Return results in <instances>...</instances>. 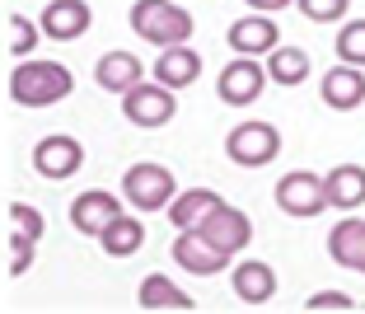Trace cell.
<instances>
[{
  "instance_id": "obj_1",
  "label": "cell",
  "mask_w": 365,
  "mask_h": 314,
  "mask_svg": "<svg viewBox=\"0 0 365 314\" xmlns=\"http://www.w3.org/2000/svg\"><path fill=\"white\" fill-rule=\"evenodd\" d=\"M71 89H76V76L61 61H38L33 56V61H19L10 71V98L19 108H52Z\"/></svg>"
},
{
  "instance_id": "obj_2",
  "label": "cell",
  "mask_w": 365,
  "mask_h": 314,
  "mask_svg": "<svg viewBox=\"0 0 365 314\" xmlns=\"http://www.w3.org/2000/svg\"><path fill=\"white\" fill-rule=\"evenodd\" d=\"M131 29L150 47H178V43L192 38L197 24L178 0H136V5H131Z\"/></svg>"
},
{
  "instance_id": "obj_3",
  "label": "cell",
  "mask_w": 365,
  "mask_h": 314,
  "mask_svg": "<svg viewBox=\"0 0 365 314\" xmlns=\"http://www.w3.org/2000/svg\"><path fill=\"white\" fill-rule=\"evenodd\" d=\"M122 197H127L136 211H169V202L178 197V178H173L169 164L136 160L122 173Z\"/></svg>"
},
{
  "instance_id": "obj_4",
  "label": "cell",
  "mask_w": 365,
  "mask_h": 314,
  "mask_svg": "<svg viewBox=\"0 0 365 314\" xmlns=\"http://www.w3.org/2000/svg\"><path fill=\"white\" fill-rule=\"evenodd\" d=\"M225 155L239 169H262V164H272L281 155V131L262 118H248V122H239V127H230Z\"/></svg>"
},
{
  "instance_id": "obj_5",
  "label": "cell",
  "mask_w": 365,
  "mask_h": 314,
  "mask_svg": "<svg viewBox=\"0 0 365 314\" xmlns=\"http://www.w3.org/2000/svg\"><path fill=\"white\" fill-rule=\"evenodd\" d=\"M173 94H178V89L160 85V80H140L136 89L122 94V118H127L131 127L155 131V127H164V122L178 118V98H173Z\"/></svg>"
},
{
  "instance_id": "obj_6",
  "label": "cell",
  "mask_w": 365,
  "mask_h": 314,
  "mask_svg": "<svg viewBox=\"0 0 365 314\" xmlns=\"http://www.w3.org/2000/svg\"><path fill=\"white\" fill-rule=\"evenodd\" d=\"M277 206L295 221H309L328 211V193H323V178L314 169H290L277 178Z\"/></svg>"
},
{
  "instance_id": "obj_7",
  "label": "cell",
  "mask_w": 365,
  "mask_h": 314,
  "mask_svg": "<svg viewBox=\"0 0 365 314\" xmlns=\"http://www.w3.org/2000/svg\"><path fill=\"white\" fill-rule=\"evenodd\" d=\"M267 61L258 56H235L230 66H220V80H215V94L230 108H244V103H258L262 89H267Z\"/></svg>"
},
{
  "instance_id": "obj_8",
  "label": "cell",
  "mask_w": 365,
  "mask_h": 314,
  "mask_svg": "<svg viewBox=\"0 0 365 314\" xmlns=\"http://www.w3.org/2000/svg\"><path fill=\"white\" fill-rule=\"evenodd\" d=\"M80 164H85V146L76 136H66V131H52L43 141L33 146V173L38 178H52V183H66V178H76Z\"/></svg>"
},
{
  "instance_id": "obj_9",
  "label": "cell",
  "mask_w": 365,
  "mask_h": 314,
  "mask_svg": "<svg viewBox=\"0 0 365 314\" xmlns=\"http://www.w3.org/2000/svg\"><path fill=\"white\" fill-rule=\"evenodd\" d=\"M169 253H173V263H178L182 272H192V277H215V272H225L230 258H235V253H225L220 244H211L197 226L178 230V239H173Z\"/></svg>"
},
{
  "instance_id": "obj_10",
  "label": "cell",
  "mask_w": 365,
  "mask_h": 314,
  "mask_svg": "<svg viewBox=\"0 0 365 314\" xmlns=\"http://www.w3.org/2000/svg\"><path fill=\"white\" fill-rule=\"evenodd\" d=\"M118 216H122V202L113 193H103V188H89V193H80L76 202H71V226L89 239H98Z\"/></svg>"
},
{
  "instance_id": "obj_11",
  "label": "cell",
  "mask_w": 365,
  "mask_h": 314,
  "mask_svg": "<svg viewBox=\"0 0 365 314\" xmlns=\"http://www.w3.org/2000/svg\"><path fill=\"white\" fill-rule=\"evenodd\" d=\"M319 89H323V103L333 113H351V108H361L365 103V71L361 66H328L323 71V80H319Z\"/></svg>"
},
{
  "instance_id": "obj_12",
  "label": "cell",
  "mask_w": 365,
  "mask_h": 314,
  "mask_svg": "<svg viewBox=\"0 0 365 314\" xmlns=\"http://www.w3.org/2000/svg\"><path fill=\"white\" fill-rule=\"evenodd\" d=\"M197 230H202L211 244H220L225 253L248 249V239H253V221H248V211H239V206H225V202L215 206V211H211V216H206Z\"/></svg>"
},
{
  "instance_id": "obj_13",
  "label": "cell",
  "mask_w": 365,
  "mask_h": 314,
  "mask_svg": "<svg viewBox=\"0 0 365 314\" xmlns=\"http://www.w3.org/2000/svg\"><path fill=\"white\" fill-rule=\"evenodd\" d=\"M140 80H145V61H140L136 52L113 47V52H103L94 61V85L108 89V94H127V89L140 85Z\"/></svg>"
},
{
  "instance_id": "obj_14",
  "label": "cell",
  "mask_w": 365,
  "mask_h": 314,
  "mask_svg": "<svg viewBox=\"0 0 365 314\" xmlns=\"http://www.w3.org/2000/svg\"><path fill=\"white\" fill-rule=\"evenodd\" d=\"M38 24H43V38H52V43H76L94 24V10H89V0H52Z\"/></svg>"
},
{
  "instance_id": "obj_15",
  "label": "cell",
  "mask_w": 365,
  "mask_h": 314,
  "mask_svg": "<svg viewBox=\"0 0 365 314\" xmlns=\"http://www.w3.org/2000/svg\"><path fill=\"white\" fill-rule=\"evenodd\" d=\"M225 38H230V47H235V56H267L272 47H281V33L267 14H244V19H235Z\"/></svg>"
},
{
  "instance_id": "obj_16",
  "label": "cell",
  "mask_w": 365,
  "mask_h": 314,
  "mask_svg": "<svg viewBox=\"0 0 365 314\" xmlns=\"http://www.w3.org/2000/svg\"><path fill=\"white\" fill-rule=\"evenodd\" d=\"M328 253L337 268L346 272H365V221L361 216H342L328 230Z\"/></svg>"
},
{
  "instance_id": "obj_17",
  "label": "cell",
  "mask_w": 365,
  "mask_h": 314,
  "mask_svg": "<svg viewBox=\"0 0 365 314\" xmlns=\"http://www.w3.org/2000/svg\"><path fill=\"white\" fill-rule=\"evenodd\" d=\"M150 71H155V80H160V85H169V89H187V85H197V80H202V56H197L187 43H178V47H160V61H155Z\"/></svg>"
},
{
  "instance_id": "obj_18",
  "label": "cell",
  "mask_w": 365,
  "mask_h": 314,
  "mask_svg": "<svg viewBox=\"0 0 365 314\" xmlns=\"http://www.w3.org/2000/svg\"><path fill=\"white\" fill-rule=\"evenodd\" d=\"M230 286H235V295L244 305H267L272 295H277V272H272V263H262V258H244L235 272H230Z\"/></svg>"
},
{
  "instance_id": "obj_19",
  "label": "cell",
  "mask_w": 365,
  "mask_h": 314,
  "mask_svg": "<svg viewBox=\"0 0 365 314\" xmlns=\"http://www.w3.org/2000/svg\"><path fill=\"white\" fill-rule=\"evenodd\" d=\"M323 193L333 211H356L365 206V164H337L323 173Z\"/></svg>"
},
{
  "instance_id": "obj_20",
  "label": "cell",
  "mask_w": 365,
  "mask_h": 314,
  "mask_svg": "<svg viewBox=\"0 0 365 314\" xmlns=\"http://www.w3.org/2000/svg\"><path fill=\"white\" fill-rule=\"evenodd\" d=\"M136 300H140V310H192V295L182 291L169 272H150V277H140Z\"/></svg>"
},
{
  "instance_id": "obj_21",
  "label": "cell",
  "mask_w": 365,
  "mask_h": 314,
  "mask_svg": "<svg viewBox=\"0 0 365 314\" xmlns=\"http://www.w3.org/2000/svg\"><path fill=\"white\" fill-rule=\"evenodd\" d=\"M309 52L304 47H290V43H281V47H272L267 52V76H272V85H281V89H295V85H304L309 80Z\"/></svg>"
},
{
  "instance_id": "obj_22",
  "label": "cell",
  "mask_w": 365,
  "mask_h": 314,
  "mask_svg": "<svg viewBox=\"0 0 365 314\" xmlns=\"http://www.w3.org/2000/svg\"><path fill=\"white\" fill-rule=\"evenodd\" d=\"M215 206H220V193H215V188H187V193H178L169 202V226H178V230L202 226Z\"/></svg>"
},
{
  "instance_id": "obj_23",
  "label": "cell",
  "mask_w": 365,
  "mask_h": 314,
  "mask_svg": "<svg viewBox=\"0 0 365 314\" xmlns=\"http://www.w3.org/2000/svg\"><path fill=\"white\" fill-rule=\"evenodd\" d=\"M98 244H103L108 258H131V253L145 244V226H140V216H127V211H122V216L98 235Z\"/></svg>"
},
{
  "instance_id": "obj_24",
  "label": "cell",
  "mask_w": 365,
  "mask_h": 314,
  "mask_svg": "<svg viewBox=\"0 0 365 314\" xmlns=\"http://www.w3.org/2000/svg\"><path fill=\"white\" fill-rule=\"evenodd\" d=\"M5 52L14 56V61H19V56H29L33 47H38V33H43V24H29L24 19V14H10V19H5Z\"/></svg>"
},
{
  "instance_id": "obj_25",
  "label": "cell",
  "mask_w": 365,
  "mask_h": 314,
  "mask_svg": "<svg viewBox=\"0 0 365 314\" xmlns=\"http://www.w3.org/2000/svg\"><path fill=\"white\" fill-rule=\"evenodd\" d=\"M337 61L365 66V19H346L337 29Z\"/></svg>"
},
{
  "instance_id": "obj_26",
  "label": "cell",
  "mask_w": 365,
  "mask_h": 314,
  "mask_svg": "<svg viewBox=\"0 0 365 314\" xmlns=\"http://www.w3.org/2000/svg\"><path fill=\"white\" fill-rule=\"evenodd\" d=\"M295 10L309 24H342L346 10H351V0H295Z\"/></svg>"
},
{
  "instance_id": "obj_27",
  "label": "cell",
  "mask_w": 365,
  "mask_h": 314,
  "mask_svg": "<svg viewBox=\"0 0 365 314\" xmlns=\"http://www.w3.org/2000/svg\"><path fill=\"white\" fill-rule=\"evenodd\" d=\"M33 244H38V239H29L24 230H14V235L5 239V253H10V258H5V272H10V277H24V272L33 268Z\"/></svg>"
},
{
  "instance_id": "obj_28",
  "label": "cell",
  "mask_w": 365,
  "mask_h": 314,
  "mask_svg": "<svg viewBox=\"0 0 365 314\" xmlns=\"http://www.w3.org/2000/svg\"><path fill=\"white\" fill-rule=\"evenodd\" d=\"M10 221H14V230H24L29 239H43V230H47L43 211H38V206H29V202H10Z\"/></svg>"
},
{
  "instance_id": "obj_29",
  "label": "cell",
  "mask_w": 365,
  "mask_h": 314,
  "mask_svg": "<svg viewBox=\"0 0 365 314\" xmlns=\"http://www.w3.org/2000/svg\"><path fill=\"white\" fill-rule=\"evenodd\" d=\"M304 310L309 314H319V310H356V300L342 295V291H314L309 300H304Z\"/></svg>"
},
{
  "instance_id": "obj_30",
  "label": "cell",
  "mask_w": 365,
  "mask_h": 314,
  "mask_svg": "<svg viewBox=\"0 0 365 314\" xmlns=\"http://www.w3.org/2000/svg\"><path fill=\"white\" fill-rule=\"evenodd\" d=\"M244 5H253L258 14H277V10H290L295 0H244Z\"/></svg>"
}]
</instances>
